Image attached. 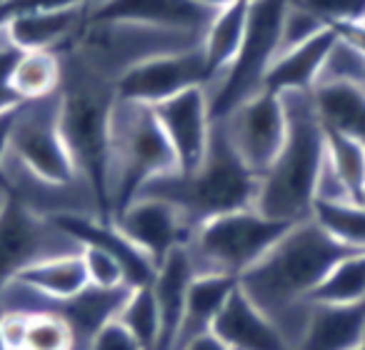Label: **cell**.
Here are the masks:
<instances>
[{
    "label": "cell",
    "instance_id": "d6986e66",
    "mask_svg": "<svg viewBox=\"0 0 365 350\" xmlns=\"http://www.w3.org/2000/svg\"><path fill=\"white\" fill-rule=\"evenodd\" d=\"M195 278V268L190 263V255L182 248H175L163 265L155 270L150 288L155 295L158 310H160V343L158 350H173L178 328H180L182 313H185V300H188L190 283Z\"/></svg>",
    "mask_w": 365,
    "mask_h": 350
},
{
    "label": "cell",
    "instance_id": "f6af8a7d",
    "mask_svg": "<svg viewBox=\"0 0 365 350\" xmlns=\"http://www.w3.org/2000/svg\"><path fill=\"white\" fill-rule=\"evenodd\" d=\"M363 350H365V348H363Z\"/></svg>",
    "mask_w": 365,
    "mask_h": 350
},
{
    "label": "cell",
    "instance_id": "2e32d148",
    "mask_svg": "<svg viewBox=\"0 0 365 350\" xmlns=\"http://www.w3.org/2000/svg\"><path fill=\"white\" fill-rule=\"evenodd\" d=\"M335 41H338V31L335 28H325L320 36L310 38L303 46L280 53L273 61V66H270L268 76H265L263 91L275 93V96L313 93Z\"/></svg>",
    "mask_w": 365,
    "mask_h": 350
},
{
    "label": "cell",
    "instance_id": "f35d334b",
    "mask_svg": "<svg viewBox=\"0 0 365 350\" xmlns=\"http://www.w3.org/2000/svg\"><path fill=\"white\" fill-rule=\"evenodd\" d=\"M195 3L208 8V11H223V8L233 6V3H238V0H195Z\"/></svg>",
    "mask_w": 365,
    "mask_h": 350
},
{
    "label": "cell",
    "instance_id": "ba28073f",
    "mask_svg": "<svg viewBox=\"0 0 365 350\" xmlns=\"http://www.w3.org/2000/svg\"><path fill=\"white\" fill-rule=\"evenodd\" d=\"M6 163L48 185L83 183L61 130V91L18 105Z\"/></svg>",
    "mask_w": 365,
    "mask_h": 350
},
{
    "label": "cell",
    "instance_id": "7bdbcfd3",
    "mask_svg": "<svg viewBox=\"0 0 365 350\" xmlns=\"http://www.w3.org/2000/svg\"><path fill=\"white\" fill-rule=\"evenodd\" d=\"M3 3H6V0H0V6H3Z\"/></svg>",
    "mask_w": 365,
    "mask_h": 350
},
{
    "label": "cell",
    "instance_id": "30bf717a",
    "mask_svg": "<svg viewBox=\"0 0 365 350\" xmlns=\"http://www.w3.org/2000/svg\"><path fill=\"white\" fill-rule=\"evenodd\" d=\"M223 128L225 138L230 140L238 158L250 170L263 178L265 170L273 165L288 133L283 98L275 93L260 91L245 103H240L233 113L215 120Z\"/></svg>",
    "mask_w": 365,
    "mask_h": 350
},
{
    "label": "cell",
    "instance_id": "277c9868",
    "mask_svg": "<svg viewBox=\"0 0 365 350\" xmlns=\"http://www.w3.org/2000/svg\"><path fill=\"white\" fill-rule=\"evenodd\" d=\"M258 185L260 178L238 158L223 128L213 123V135L203 163L188 175L173 173L153 180L140 190V195L170 200L185 213L190 225L198 228L200 223L218 215L255 208Z\"/></svg>",
    "mask_w": 365,
    "mask_h": 350
},
{
    "label": "cell",
    "instance_id": "9a60e30c",
    "mask_svg": "<svg viewBox=\"0 0 365 350\" xmlns=\"http://www.w3.org/2000/svg\"><path fill=\"white\" fill-rule=\"evenodd\" d=\"M210 333L220 338L228 350H293L273 320L243 293L240 285L230 293Z\"/></svg>",
    "mask_w": 365,
    "mask_h": 350
},
{
    "label": "cell",
    "instance_id": "603a6c76",
    "mask_svg": "<svg viewBox=\"0 0 365 350\" xmlns=\"http://www.w3.org/2000/svg\"><path fill=\"white\" fill-rule=\"evenodd\" d=\"M81 253L61 255V258H51L38 265H31L16 280L28 285V288H33L36 293L46 295V298H56V300L73 298V295L83 293L91 285Z\"/></svg>",
    "mask_w": 365,
    "mask_h": 350
},
{
    "label": "cell",
    "instance_id": "5bb4252c",
    "mask_svg": "<svg viewBox=\"0 0 365 350\" xmlns=\"http://www.w3.org/2000/svg\"><path fill=\"white\" fill-rule=\"evenodd\" d=\"M215 13L218 11H208L195 0H101L88 11V23L155 28L203 41Z\"/></svg>",
    "mask_w": 365,
    "mask_h": 350
},
{
    "label": "cell",
    "instance_id": "d590c367",
    "mask_svg": "<svg viewBox=\"0 0 365 350\" xmlns=\"http://www.w3.org/2000/svg\"><path fill=\"white\" fill-rule=\"evenodd\" d=\"M16 113H18V105L11 108V110L0 113V188L3 190H6V183H3V165H6L8 148H11V133H13V123H16Z\"/></svg>",
    "mask_w": 365,
    "mask_h": 350
},
{
    "label": "cell",
    "instance_id": "ab89813d",
    "mask_svg": "<svg viewBox=\"0 0 365 350\" xmlns=\"http://www.w3.org/2000/svg\"><path fill=\"white\" fill-rule=\"evenodd\" d=\"M360 205H365V188H363V193H360V200H358Z\"/></svg>",
    "mask_w": 365,
    "mask_h": 350
},
{
    "label": "cell",
    "instance_id": "8d00e7d4",
    "mask_svg": "<svg viewBox=\"0 0 365 350\" xmlns=\"http://www.w3.org/2000/svg\"><path fill=\"white\" fill-rule=\"evenodd\" d=\"M180 350H228V345L220 338H215L213 333H203L198 338H193L188 345H182Z\"/></svg>",
    "mask_w": 365,
    "mask_h": 350
},
{
    "label": "cell",
    "instance_id": "60d3db41",
    "mask_svg": "<svg viewBox=\"0 0 365 350\" xmlns=\"http://www.w3.org/2000/svg\"><path fill=\"white\" fill-rule=\"evenodd\" d=\"M73 350H88V348H81V345H76V348H73Z\"/></svg>",
    "mask_w": 365,
    "mask_h": 350
},
{
    "label": "cell",
    "instance_id": "ee69618b",
    "mask_svg": "<svg viewBox=\"0 0 365 350\" xmlns=\"http://www.w3.org/2000/svg\"><path fill=\"white\" fill-rule=\"evenodd\" d=\"M0 200H3V198H0Z\"/></svg>",
    "mask_w": 365,
    "mask_h": 350
},
{
    "label": "cell",
    "instance_id": "f1b7e54d",
    "mask_svg": "<svg viewBox=\"0 0 365 350\" xmlns=\"http://www.w3.org/2000/svg\"><path fill=\"white\" fill-rule=\"evenodd\" d=\"M76 335L71 325L56 313L28 315L26 340L21 350H73Z\"/></svg>",
    "mask_w": 365,
    "mask_h": 350
},
{
    "label": "cell",
    "instance_id": "6da1fadb",
    "mask_svg": "<svg viewBox=\"0 0 365 350\" xmlns=\"http://www.w3.org/2000/svg\"><path fill=\"white\" fill-rule=\"evenodd\" d=\"M350 253L355 250L338 245L313 220H303L295 223L258 265L240 275L238 285L295 350L313 310L308 295Z\"/></svg>",
    "mask_w": 365,
    "mask_h": 350
},
{
    "label": "cell",
    "instance_id": "7c38bea8",
    "mask_svg": "<svg viewBox=\"0 0 365 350\" xmlns=\"http://www.w3.org/2000/svg\"><path fill=\"white\" fill-rule=\"evenodd\" d=\"M113 225L150 260L155 270L173 250L188 245L195 230L178 205L155 195L135 198L113 218Z\"/></svg>",
    "mask_w": 365,
    "mask_h": 350
},
{
    "label": "cell",
    "instance_id": "44dd1931",
    "mask_svg": "<svg viewBox=\"0 0 365 350\" xmlns=\"http://www.w3.org/2000/svg\"><path fill=\"white\" fill-rule=\"evenodd\" d=\"M313 103L325 130L343 133L365 145V91L345 83H320Z\"/></svg>",
    "mask_w": 365,
    "mask_h": 350
},
{
    "label": "cell",
    "instance_id": "1f68e13d",
    "mask_svg": "<svg viewBox=\"0 0 365 350\" xmlns=\"http://www.w3.org/2000/svg\"><path fill=\"white\" fill-rule=\"evenodd\" d=\"M305 8L328 28H345L365 23V0H290Z\"/></svg>",
    "mask_w": 365,
    "mask_h": 350
},
{
    "label": "cell",
    "instance_id": "74e56055",
    "mask_svg": "<svg viewBox=\"0 0 365 350\" xmlns=\"http://www.w3.org/2000/svg\"><path fill=\"white\" fill-rule=\"evenodd\" d=\"M345 41H350L360 53L365 56V28L363 26H345V28H335Z\"/></svg>",
    "mask_w": 365,
    "mask_h": 350
},
{
    "label": "cell",
    "instance_id": "4fadbf2b",
    "mask_svg": "<svg viewBox=\"0 0 365 350\" xmlns=\"http://www.w3.org/2000/svg\"><path fill=\"white\" fill-rule=\"evenodd\" d=\"M168 143L178 158V173L188 175L203 163L213 135V115L205 88H190L153 105Z\"/></svg>",
    "mask_w": 365,
    "mask_h": 350
},
{
    "label": "cell",
    "instance_id": "8fae6325",
    "mask_svg": "<svg viewBox=\"0 0 365 350\" xmlns=\"http://www.w3.org/2000/svg\"><path fill=\"white\" fill-rule=\"evenodd\" d=\"M208 81V68H205L203 51L198 46L190 51L165 53V56L138 63L115 83V96L118 101L153 108L190 88H205Z\"/></svg>",
    "mask_w": 365,
    "mask_h": 350
},
{
    "label": "cell",
    "instance_id": "b9f144b4",
    "mask_svg": "<svg viewBox=\"0 0 365 350\" xmlns=\"http://www.w3.org/2000/svg\"><path fill=\"white\" fill-rule=\"evenodd\" d=\"M3 195H6V190H3V188H0V198H3Z\"/></svg>",
    "mask_w": 365,
    "mask_h": 350
},
{
    "label": "cell",
    "instance_id": "52a82bcc",
    "mask_svg": "<svg viewBox=\"0 0 365 350\" xmlns=\"http://www.w3.org/2000/svg\"><path fill=\"white\" fill-rule=\"evenodd\" d=\"M285 8L288 0H250L248 28L238 56L210 86H205L213 123L223 120L240 103L263 91L265 76L278 58Z\"/></svg>",
    "mask_w": 365,
    "mask_h": 350
},
{
    "label": "cell",
    "instance_id": "d6a6232c",
    "mask_svg": "<svg viewBox=\"0 0 365 350\" xmlns=\"http://www.w3.org/2000/svg\"><path fill=\"white\" fill-rule=\"evenodd\" d=\"M325 23L320 18H315L313 13H308L305 8L295 6L288 0V8L283 13V23H280V46H278V56L290 48H298L303 43H308L310 38L320 36L325 31Z\"/></svg>",
    "mask_w": 365,
    "mask_h": 350
},
{
    "label": "cell",
    "instance_id": "e575fe53",
    "mask_svg": "<svg viewBox=\"0 0 365 350\" xmlns=\"http://www.w3.org/2000/svg\"><path fill=\"white\" fill-rule=\"evenodd\" d=\"M88 350H143V345L133 338V333L120 320L113 318L110 323H106L93 335V340L88 343Z\"/></svg>",
    "mask_w": 365,
    "mask_h": 350
},
{
    "label": "cell",
    "instance_id": "9c48e42d",
    "mask_svg": "<svg viewBox=\"0 0 365 350\" xmlns=\"http://www.w3.org/2000/svg\"><path fill=\"white\" fill-rule=\"evenodd\" d=\"M83 245L51 218L26 208L21 200H0V295L26 268L61 255L81 253Z\"/></svg>",
    "mask_w": 365,
    "mask_h": 350
},
{
    "label": "cell",
    "instance_id": "8992f818",
    "mask_svg": "<svg viewBox=\"0 0 365 350\" xmlns=\"http://www.w3.org/2000/svg\"><path fill=\"white\" fill-rule=\"evenodd\" d=\"M290 228V223H280L255 208H245L200 223L190 235L185 250L195 275L240 278L253 265H258Z\"/></svg>",
    "mask_w": 365,
    "mask_h": 350
},
{
    "label": "cell",
    "instance_id": "83f0119b",
    "mask_svg": "<svg viewBox=\"0 0 365 350\" xmlns=\"http://www.w3.org/2000/svg\"><path fill=\"white\" fill-rule=\"evenodd\" d=\"M115 320H120L130 330L133 338L143 345V350H158V343H160V310H158L150 285L130 288Z\"/></svg>",
    "mask_w": 365,
    "mask_h": 350
},
{
    "label": "cell",
    "instance_id": "e0dca14e",
    "mask_svg": "<svg viewBox=\"0 0 365 350\" xmlns=\"http://www.w3.org/2000/svg\"><path fill=\"white\" fill-rule=\"evenodd\" d=\"M91 8L73 11H48V13H23L6 23V38L21 53L51 51L61 53L78 33L86 28Z\"/></svg>",
    "mask_w": 365,
    "mask_h": 350
},
{
    "label": "cell",
    "instance_id": "ac0fdd59",
    "mask_svg": "<svg viewBox=\"0 0 365 350\" xmlns=\"http://www.w3.org/2000/svg\"><path fill=\"white\" fill-rule=\"evenodd\" d=\"M365 300L355 305H313L295 350H363Z\"/></svg>",
    "mask_w": 365,
    "mask_h": 350
},
{
    "label": "cell",
    "instance_id": "5b68a950",
    "mask_svg": "<svg viewBox=\"0 0 365 350\" xmlns=\"http://www.w3.org/2000/svg\"><path fill=\"white\" fill-rule=\"evenodd\" d=\"M178 173V158L153 108L115 101L108 143V210L110 223L148 183Z\"/></svg>",
    "mask_w": 365,
    "mask_h": 350
},
{
    "label": "cell",
    "instance_id": "7a4b0ae2",
    "mask_svg": "<svg viewBox=\"0 0 365 350\" xmlns=\"http://www.w3.org/2000/svg\"><path fill=\"white\" fill-rule=\"evenodd\" d=\"M288 133L273 165L258 185L255 210L280 223L310 220L320 170L325 163V128L318 118L313 93H285Z\"/></svg>",
    "mask_w": 365,
    "mask_h": 350
},
{
    "label": "cell",
    "instance_id": "3957f363",
    "mask_svg": "<svg viewBox=\"0 0 365 350\" xmlns=\"http://www.w3.org/2000/svg\"><path fill=\"white\" fill-rule=\"evenodd\" d=\"M61 130L76 163L81 180L93 190L98 203V218L110 223L108 210V143H110V118L115 108V86L103 81L76 63L61 56Z\"/></svg>",
    "mask_w": 365,
    "mask_h": 350
},
{
    "label": "cell",
    "instance_id": "4316f807",
    "mask_svg": "<svg viewBox=\"0 0 365 350\" xmlns=\"http://www.w3.org/2000/svg\"><path fill=\"white\" fill-rule=\"evenodd\" d=\"M325 163L355 200L365 188V145L343 133L325 130Z\"/></svg>",
    "mask_w": 365,
    "mask_h": 350
},
{
    "label": "cell",
    "instance_id": "cb8c5ba5",
    "mask_svg": "<svg viewBox=\"0 0 365 350\" xmlns=\"http://www.w3.org/2000/svg\"><path fill=\"white\" fill-rule=\"evenodd\" d=\"M8 86L21 103L56 96L63 86V61L51 51L21 53L8 78Z\"/></svg>",
    "mask_w": 365,
    "mask_h": 350
},
{
    "label": "cell",
    "instance_id": "4dcf8cb0",
    "mask_svg": "<svg viewBox=\"0 0 365 350\" xmlns=\"http://www.w3.org/2000/svg\"><path fill=\"white\" fill-rule=\"evenodd\" d=\"M81 255L93 288H103V290L130 288L123 263L113 253H108L106 248H101V245H83Z\"/></svg>",
    "mask_w": 365,
    "mask_h": 350
},
{
    "label": "cell",
    "instance_id": "484cf974",
    "mask_svg": "<svg viewBox=\"0 0 365 350\" xmlns=\"http://www.w3.org/2000/svg\"><path fill=\"white\" fill-rule=\"evenodd\" d=\"M365 300V253H350L308 295V305H355Z\"/></svg>",
    "mask_w": 365,
    "mask_h": 350
},
{
    "label": "cell",
    "instance_id": "f546056e",
    "mask_svg": "<svg viewBox=\"0 0 365 350\" xmlns=\"http://www.w3.org/2000/svg\"><path fill=\"white\" fill-rule=\"evenodd\" d=\"M320 83H345V86H355L365 91V56L353 43L345 41L340 33L323 66L318 86Z\"/></svg>",
    "mask_w": 365,
    "mask_h": 350
},
{
    "label": "cell",
    "instance_id": "ffe728a7",
    "mask_svg": "<svg viewBox=\"0 0 365 350\" xmlns=\"http://www.w3.org/2000/svg\"><path fill=\"white\" fill-rule=\"evenodd\" d=\"M235 285H238V278H230V275H195L190 283L185 313H182L173 350H180L193 338L213 330L215 318L235 290Z\"/></svg>",
    "mask_w": 365,
    "mask_h": 350
},
{
    "label": "cell",
    "instance_id": "d4e9b609",
    "mask_svg": "<svg viewBox=\"0 0 365 350\" xmlns=\"http://www.w3.org/2000/svg\"><path fill=\"white\" fill-rule=\"evenodd\" d=\"M310 220L338 245L365 253V205L358 200H315Z\"/></svg>",
    "mask_w": 365,
    "mask_h": 350
},
{
    "label": "cell",
    "instance_id": "7402d4cb",
    "mask_svg": "<svg viewBox=\"0 0 365 350\" xmlns=\"http://www.w3.org/2000/svg\"><path fill=\"white\" fill-rule=\"evenodd\" d=\"M248 13H250V0H238L233 6L223 8L215 13L210 21L208 31H205L203 41H200V51L205 58V68H208V86L235 61L240 51V43L245 38V28H248Z\"/></svg>",
    "mask_w": 365,
    "mask_h": 350
},
{
    "label": "cell",
    "instance_id": "836d02e7",
    "mask_svg": "<svg viewBox=\"0 0 365 350\" xmlns=\"http://www.w3.org/2000/svg\"><path fill=\"white\" fill-rule=\"evenodd\" d=\"M101 0H6L0 6V18L8 23L23 13H48V11H73V8H93Z\"/></svg>",
    "mask_w": 365,
    "mask_h": 350
}]
</instances>
